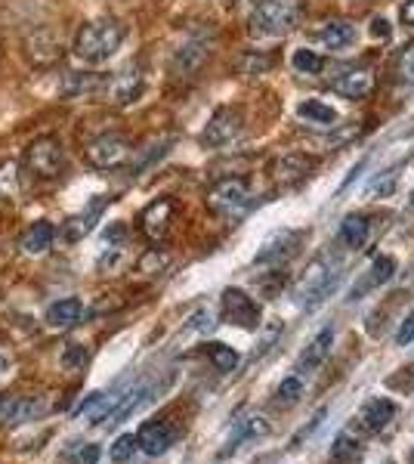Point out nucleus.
I'll return each mask as SVG.
<instances>
[{"label": "nucleus", "mask_w": 414, "mask_h": 464, "mask_svg": "<svg viewBox=\"0 0 414 464\" xmlns=\"http://www.w3.org/2000/svg\"><path fill=\"white\" fill-rule=\"evenodd\" d=\"M235 68L244 78H257V74H266L272 68V59L266 53H260V50H248V53H242L235 59Z\"/></svg>", "instance_id": "obj_27"}, {"label": "nucleus", "mask_w": 414, "mask_h": 464, "mask_svg": "<svg viewBox=\"0 0 414 464\" xmlns=\"http://www.w3.org/2000/svg\"><path fill=\"white\" fill-rule=\"evenodd\" d=\"M331 90L341 93V97H347V99H365L368 93L374 90V74L368 72V68L349 66V68H343L341 74L331 78Z\"/></svg>", "instance_id": "obj_15"}, {"label": "nucleus", "mask_w": 414, "mask_h": 464, "mask_svg": "<svg viewBox=\"0 0 414 464\" xmlns=\"http://www.w3.org/2000/svg\"><path fill=\"white\" fill-rule=\"evenodd\" d=\"M291 62H294V68L303 74H318L325 68V59L316 53V50H294Z\"/></svg>", "instance_id": "obj_35"}, {"label": "nucleus", "mask_w": 414, "mask_h": 464, "mask_svg": "<svg viewBox=\"0 0 414 464\" xmlns=\"http://www.w3.org/2000/svg\"><path fill=\"white\" fill-rule=\"evenodd\" d=\"M306 238L303 229H285L279 232L275 238H269L266 244H263V251L257 254V263H281L288 260V257L294 254V251L300 248V242Z\"/></svg>", "instance_id": "obj_16"}, {"label": "nucleus", "mask_w": 414, "mask_h": 464, "mask_svg": "<svg viewBox=\"0 0 414 464\" xmlns=\"http://www.w3.org/2000/svg\"><path fill=\"white\" fill-rule=\"evenodd\" d=\"M300 397H303V378H300V375H288L279 384V391H275V406L288 409V406H294Z\"/></svg>", "instance_id": "obj_31"}, {"label": "nucleus", "mask_w": 414, "mask_h": 464, "mask_svg": "<svg viewBox=\"0 0 414 464\" xmlns=\"http://www.w3.org/2000/svg\"><path fill=\"white\" fill-rule=\"evenodd\" d=\"M134 452H136V437L134 434H121L115 443H111V452L109 455H111V461L124 464V461L134 459Z\"/></svg>", "instance_id": "obj_36"}, {"label": "nucleus", "mask_w": 414, "mask_h": 464, "mask_svg": "<svg viewBox=\"0 0 414 464\" xmlns=\"http://www.w3.org/2000/svg\"><path fill=\"white\" fill-rule=\"evenodd\" d=\"M171 143H173L171 136H165V140L149 143V146H146V149H140V152H136V149H134V165H130V171H136V174L146 171V167L152 165L155 159H161V155L167 152V146H171Z\"/></svg>", "instance_id": "obj_30"}, {"label": "nucleus", "mask_w": 414, "mask_h": 464, "mask_svg": "<svg viewBox=\"0 0 414 464\" xmlns=\"http://www.w3.org/2000/svg\"><path fill=\"white\" fill-rule=\"evenodd\" d=\"M223 316L226 322L238 325V329H257V325H260V306H257L254 298H248L242 288H226Z\"/></svg>", "instance_id": "obj_10"}, {"label": "nucleus", "mask_w": 414, "mask_h": 464, "mask_svg": "<svg viewBox=\"0 0 414 464\" xmlns=\"http://www.w3.org/2000/svg\"><path fill=\"white\" fill-rule=\"evenodd\" d=\"M207 59H211V41H207V37H189V41L173 53L171 74L173 78H196Z\"/></svg>", "instance_id": "obj_9"}, {"label": "nucleus", "mask_w": 414, "mask_h": 464, "mask_svg": "<svg viewBox=\"0 0 414 464\" xmlns=\"http://www.w3.org/2000/svg\"><path fill=\"white\" fill-rule=\"evenodd\" d=\"M6 368H10V360H6V356H0V375H4Z\"/></svg>", "instance_id": "obj_44"}, {"label": "nucleus", "mask_w": 414, "mask_h": 464, "mask_svg": "<svg viewBox=\"0 0 414 464\" xmlns=\"http://www.w3.org/2000/svg\"><path fill=\"white\" fill-rule=\"evenodd\" d=\"M393 275H396V260H393V257H378V260L372 263V269H368V275H362L359 285H353V291H349V300H359L362 294L372 291V288L387 285Z\"/></svg>", "instance_id": "obj_21"}, {"label": "nucleus", "mask_w": 414, "mask_h": 464, "mask_svg": "<svg viewBox=\"0 0 414 464\" xmlns=\"http://www.w3.org/2000/svg\"><path fill=\"white\" fill-rule=\"evenodd\" d=\"M266 434H269V424L263 421V418H248V421H238V430H235V437H232L229 449H238V443L254 440V437H266Z\"/></svg>", "instance_id": "obj_33"}, {"label": "nucleus", "mask_w": 414, "mask_h": 464, "mask_svg": "<svg viewBox=\"0 0 414 464\" xmlns=\"http://www.w3.org/2000/svg\"><path fill=\"white\" fill-rule=\"evenodd\" d=\"M393 418H396V406H393L387 397H374V399H368V403H365L359 421H362V428H365V430L378 434V430H384L387 424L393 421Z\"/></svg>", "instance_id": "obj_22"}, {"label": "nucleus", "mask_w": 414, "mask_h": 464, "mask_svg": "<svg viewBox=\"0 0 414 464\" xmlns=\"http://www.w3.org/2000/svg\"><path fill=\"white\" fill-rule=\"evenodd\" d=\"M250 189L242 177H226V180H217L207 192V208L213 211L217 217H226V220H235L242 217L244 211L250 208Z\"/></svg>", "instance_id": "obj_4"}, {"label": "nucleus", "mask_w": 414, "mask_h": 464, "mask_svg": "<svg viewBox=\"0 0 414 464\" xmlns=\"http://www.w3.org/2000/svg\"><path fill=\"white\" fill-rule=\"evenodd\" d=\"M105 208H109V198H105V196L93 198V202L87 205V208L80 211L78 217H72V220L65 223V229H62V242L72 244V242H80L84 236H90V232L96 229V223L103 220Z\"/></svg>", "instance_id": "obj_14"}, {"label": "nucleus", "mask_w": 414, "mask_h": 464, "mask_svg": "<svg viewBox=\"0 0 414 464\" xmlns=\"http://www.w3.org/2000/svg\"><path fill=\"white\" fill-rule=\"evenodd\" d=\"M142 90H146V74H142V68L136 66V62H130L121 72L109 74V78L103 81V90L99 93H103L105 103L111 105H130L142 97Z\"/></svg>", "instance_id": "obj_8"}, {"label": "nucleus", "mask_w": 414, "mask_h": 464, "mask_svg": "<svg viewBox=\"0 0 414 464\" xmlns=\"http://www.w3.org/2000/svg\"><path fill=\"white\" fill-rule=\"evenodd\" d=\"M312 167H316V159H310V155H303V152H288L272 161L269 174H272L275 186H294V183H300V180L310 177Z\"/></svg>", "instance_id": "obj_13"}, {"label": "nucleus", "mask_w": 414, "mask_h": 464, "mask_svg": "<svg viewBox=\"0 0 414 464\" xmlns=\"http://www.w3.org/2000/svg\"><path fill=\"white\" fill-rule=\"evenodd\" d=\"M25 53L34 66H53L62 56V41L56 28H37L25 37Z\"/></svg>", "instance_id": "obj_12"}, {"label": "nucleus", "mask_w": 414, "mask_h": 464, "mask_svg": "<svg viewBox=\"0 0 414 464\" xmlns=\"http://www.w3.org/2000/svg\"><path fill=\"white\" fill-rule=\"evenodd\" d=\"M341 242L347 244V248L359 251L362 244L368 242V217L365 214L343 217V223H341Z\"/></svg>", "instance_id": "obj_25"}, {"label": "nucleus", "mask_w": 414, "mask_h": 464, "mask_svg": "<svg viewBox=\"0 0 414 464\" xmlns=\"http://www.w3.org/2000/svg\"><path fill=\"white\" fill-rule=\"evenodd\" d=\"M362 459V446L353 434H341L331 446V461L334 464H353Z\"/></svg>", "instance_id": "obj_28"}, {"label": "nucleus", "mask_w": 414, "mask_h": 464, "mask_svg": "<svg viewBox=\"0 0 414 464\" xmlns=\"http://www.w3.org/2000/svg\"><path fill=\"white\" fill-rule=\"evenodd\" d=\"M402 22L411 25V28H414V0H405V6H402Z\"/></svg>", "instance_id": "obj_43"}, {"label": "nucleus", "mask_w": 414, "mask_h": 464, "mask_svg": "<svg viewBox=\"0 0 414 464\" xmlns=\"http://www.w3.org/2000/svg\"><path fill=\"white\" fill-rule=\"evenodd\" d=\"M124 37H127V28L118 19H96V22L80 25V31L74 35V53L90 66H99L121 50Z\"/></svg>", "instance_id": "obj_1"}, {"label": "nucleus", "mask_w": 414, "mask_h": 464, "mask_svg": "<svg viewBox=\"0 0 414 464\" xmlns=\"http://www.w3.org/2000/svg\"><path fill=\"white\" fill-rule=\"evenodd\" d=\"M53 238H56V227L50 220H34L31 223L28 229H25V236H22V251L25 254H43V251L50 248V244H53Z\"/></svg>", "instance_id": "obj_23"}, {"label": "nucleus", "mask_w": 414, "mask_h": 464, "mask_svg": "<svg viewBox=\"0 0 414 464\" xmlns=\"http://www.w3.org/2000/svg\"><path fill=\"white\" fill-rule=\"evenodd\" d=\"M19 192H22L19 165H16V161H4V165H0V198H6V202H16Z\"/></svg>", "instance_id": "obj_29"}, {"label": "nucleus", "mask_w": 414, "mask_h": 464, "mask_svg": "<svg viewBox=\"0 0 414 464\" xmlns=\"http://www.w3.org/2000/svg\"><path fill=\"white\" fill-rule=\"evenodd\" d=\"M78 461L80 464H96L99 461V446H84L80 449V455H78Z\"/></svg>", "instance_id": "obj_42"}, {"label": "nucleus", "mask_w": 414, "mask_h": 464, "mask_svg": "<svg viewBox=\"0 0 414 464\" xmlns=\"http://www.w3.org/2000/svg\"><path fill=\"white\" fill-rule=\"evenodd\" d=\"M316 41L328 50L349 47L356 41V25L349 19H331V22H322V28L316 31Z\"/></svg>", "instance_id": "obj_20"}, {"label": "nucleus", "mask_w": 414, "mask_h": 464, "mask_svg": "<svg viewBox=\"0 0 414 464\" xmlns=\"http://www.w3.org/2000/svg\"><path fill=\"white\" fill-rule=\"evenodd\" d=\"M59 366L65 372H80L87 366V347L84 344H65L62 347V356H59Z\"/></svg>", "instance_id": "obj_34"}, {"label": "nucleus", "mask_w": 414, "mask_h": 464, "mask_svg": "<svg viewBox=\"0 0 414 464\" xmlns=\"http://www.w3.org/2000/svg\"><path fill=\"white\" fill-rule=\"evenodd\" d=\"M103 74H90V72H78L68 74L65 84H62V97H93V93L103 90Z\"/></svg>", "instance_id": "obj_24"}, {"label": "nucleus", "mask_w": 414, "mask_h": 464, "mask_svg": "<svg viewBox=\"0 0 414 464\" xmlns=\"http://www.w3.org/2000/svg\"><path fill=\"white\" fill-rule=\"evenodd\" d=\"M411 341H414V313H411V316H405V322L399 325V331H396L399 347H405V344H411Z\"/></svg>", "instance_id": "obj_40"}, {"label": "nucleus", "mask_w": 414, "mask_h": 464, "mask_svg": "<svg viewBox=\"0 0 414 464\" xmlns=\"http://www.w3.org/2000/svg\"><path fill=\"white\" fill-rule=\"evenodd\" d=\"M213 313L211 310H198L196 316L189 319V331H211L213 329Z\"/></svg>", "instance_id": "obj_39"}, {"label": "nucleus", "mask_w": 414, "mask_h": 464, "mask_svg": "<svg viewBox=\"0 0 414 464\" xmlns=\"http://www.w3.org/2000/svg\"><path fill=\"white\" fill-rule=\"evenodd\" d=\"M173 211H177L173 198H155V202L140 214L142 236H146L149 242H165L167 232H171V223H173Z\"/></svg>", "instance_id": "obj_11"}, {"label": "nucleus", "mask_w": 414, "mask_h": 464, "mask_svg": "<svg viewBox=\"0 0 414 464\" xmlns=\"http://www.w3.org/2000/svg\"><path fill=\"white\" fill-rule=\"evenodd\" d=\"M297 115L306 118L310 124H325V128H334L337 121V112L328 103H322V99H303L297 105Z\"/></svg>", "instance_id": "obj_26"}, {"label": "nucleus", "mask_w": 414, "mask_h": 464, "mask_svg": "<svg viewBox=\"0 0 414 464\" xmlns=\"http://www.w3.org/2000/svg\"><path fill=\"white\" fill-rule=\"evenodd\" d=\"M47 325L50 329H72V325H78L80 319H84V304H80V298H62V300H53V304L47 306Z\"/></svg>", "instance_id": "obj_19"}, {"label": "nucleus", "mask_w": 414, "mask_h": 464, "mask_svg": "<svg viewBox=\"0 0 414 464\" xmlns=\"http://www.w3.org/2000/svg\"><path fill=\"white\" fill-rule=\"evenodd\" d=\"M84 159L96 171H118V167H124L134 159V143L121 134H103L93 143H87Z\"/></svg>", "instance_id": "obj_5"}, {"label": "nucleus", "mask_w": 414, "mask_h": 464, "mask_svg": "<svg viewBox=\"0 0 414 464\" xmlns=\"http://www.w3.org/2000/svg\"><path fill=\"white\" fill-rule=\"evenodd\" d=\"M244 130V112L242 105H219L204 124V134H202V143L211 149H223L229 143H235Z\"/></svg>", "instance_id": "obj_7"}, {"label": "nucleus", "mask_w": 414, "mask_h": 464, "mask_svg": "<svg viewBox=\"0 0 414 464\" xmlns=\"http://www.w3.org/2000/svg\"><path fill=\"white\" fill-rule=\"evenodd\" d=\"M167 263V254H158V251H149L146 257L140 260V273H158L161 267Z\"/></svg>", "instance_id": "obj_38"}, {"label": "nucleus", "mask_w": 414, "mask_h": 464, "mask_svg": "<svg viewBox=\"0 0 414 464\" xmlns=\"http://www.w3.org/2000/svg\"><path fill=\"white\" fill-rule=\"evenodd\" d=\"M207 356H211L217 372H235L238 368V353L232 347H226V344H207Z\"/></svg>", "instance_id": "obj_32"}, {"label": "nucleus", "mask_w": 414, "mask_h": 464, "mask_svg": "<svg viewBox=\"0 0 414 464\" xmlns=\"http://www.w3.org/2000/svg\"><path fill=\"white\" fill-rule=\"evenodd\" d=\"M331 344H334V329H322L316 337H312L310 347H306L303 353H300V360H297V375H300V378H303V375H312L325 360H328Z\"/></svg>", "instance_id": "obj_17"}, {"label": "nucleus", "mask_w": 414, "mask_h": 464, "mask_svg": "<svg viewBox=\"0 0 414 464\" xmlns=\"http://www.w3.org/2000/svg\"><path fill=\"white\" fill-rule=\"evenodd\" d=\"M300 12H303V0H260L250 12L248 31L257 41H279L294 31Z\"/></svg>", "instance_id": "obj_2"}, {"label": "nucleus", "mask_w": 414, "mask_h": 464, "mask_svg": "<svg viewBox=\"0 0 414 464\" xmlns=\"http://www.w3.org/2000/svg\"><path fill=\"white\" fill-rule=\"evenodd\" d=\"M25 167L34 174L37 180H56L65 171V149H62L59 136H37L28 149H25Z\"/></svg>", "instance_id": "obj_6"}, {"label": "nucleus", "mask_w": 414, "mask_h": 464, "mask_svg": "<svg viewBox=\"0 0 414 464\" xmlns=\"http://www.w3.org/2000/svg\"><path fill=\"white\" fill-rule=\"evenodd\" d=\"M411 205H414V192H411Z\"/></svg>", "instance_id": "obj_45"}, {"label": "nucleus", "mask_w": 414, "mask_h": 464, "mask_svg": "<svg viewBox=\"0 0 414 464\" xmlns=\"http://www.w3.org/2000/svg\"><path fill=\"white\" fill-rule=\"evenodd\" d=\"M372 35L380 37V41H390V22H387V19H374V22H372Z\"/></svg>", "instance_id": "obj_41"}, {"label": "nucleus", "mask_w": 414, "mask_h": 464, "mask_svg": "<svg viewBox=\"0 0 414 464\" xmlns=\"http://www.w3.org/2000/svg\"><path fill=\"white\" fill-rule=\"evenodd\" d=\"M334 285H337L334 267H331L325 257H318V260H312L310 267H306V273L300 275V282L294 285V300H297V306L316 310V306L334 291Z\"/></svg>", "instance_id": "obj_3"}, {"label": "nucleus", "mask_w": 414, "mask_h": 464, "mask_svg": "<svg viewBox=\"0 0 414 464\" xmlns=\"http://www.w3.org/2000/svg\"><path fill=\"white\" fill-rule=\"evenodd\" d=\"M171 443H173V434L165 421H146L140 428V434H136V449H142V452L152 455V459L165 455L167 449H171Z\"/></svg>", "instance_id": "obj_18"}, {"label": "nucleus", "mask_w": 414, "mask_h": 464, "mask_svg": "<svg viewBox=\"0 0 414 464\" xmlns=\"http://www.w3.org/2000/svg\"><path fill=\"white\" fill-rule=\"evenodd\" d=\"M399 180V167H390V171H384L380 177H374L372 183H368V196H390L393 186H396Z\"/></svg>", "instance_id": "obj_37"}]
</instances>
